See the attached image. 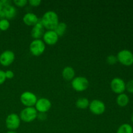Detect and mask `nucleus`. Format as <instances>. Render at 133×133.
I'll list each match as a JSON object with an SVG mask.
<instances>
[{
	"mask_svg": "<svg viewBox=\"0 0 133 133\" xmlns=\"http://www.w3.org/2000/svg\"><path fill=\"white\" fill-rule=\"evenodd\" d=\"M40 20L44 28L48 29V30H54L59 23L58 14L53 10L45 12L42 18H40Z\"/></svg>",
	"mask_w": 133,
	"mask_h": 133,
	"instance_id": "f257e3e1",
	"label": "nucleus"
},
{
	"mask_svg": "<svg viewBox=\"0 0 133 133\" xmlns=\"http://www.w3.org/2000/svg\"><path fill=\"white\" fill-rule=\"evenodd\" d=\"M118 61L122 64L130 66L133 64V53L129 49H122L117 55Z\"/></svg>",
	"mask_w": 133,
	"mask_h": 133,
	"instance_id": "f03ea898",
	"label": "nucleus"
},
{
	"mask_svg": "<svg viewBox=\"0 0 133 133\" xmlns=\"http://www.w3.org/2000/svg\"><path fill=\"white\" fill-rule=\"evenodd\" d=\"M38 112L35 107H28L23 109L21 111L19 114V118L23 122H31L35 120L37 118Z\"/></svg>",
	"mask_w": 133,
	"mask_h": 133,
	"instance_id": "7ed1b4c3",
	"label": "nucleus"
},
{
	"mask_svg": "<svg viewBox=\"0 0 133 133\" xmlns=\"http://www.w3.org/2000/svg\"><path fill=\"white\" fill-rule=\"evenodd\" d=\"M89 86V81L83 76L75 77L71 81V87L77 92H83L86 90Z\"/></svg>",
	"mask_w": 133,
	"mask_h": 133,
	"instance_id": "20e7f679",
	"label": "nucleus"
},
{
	"mask_svg": "<svg viewBox=\"0 0 133 133\" xmlns=\"http://www.w3.org/2000/svg\"><path fill=\"white\" fill-rule=\"evenodd\" d=\"M29 49L33 55L39 56L45 51V44L41 39H34L30 44Z\"/></svg>",
	"mask_w": 133,
	"mask_h": 133,
	"instance_id": "39448f33",
	"label": "nucleus"
},
{
	"mask_svg": "<svg viewBox=\"0 0 133 133\" xmlns=\"http://www.w3.org/2000/svg\"><path fill=\"white\" fill-rule=\"evenodd\" d=\"M37 97L32 92L25 91L23 92L20 96V101L26 107H33L37 101Z\"/></svg>",
	"mask_w": 133,
	"mask_h": 133,
	"instance_id": "423d86ee",
	"label": "nucleus"
},
{
	"mask_svg": "<svg viewBox=\"0 0 133 133\" xmlns=\"http://www.w3.org/2000/svg\"><path fill=\"white\" fill-rule=\"evenodd\" d=\"M21 119L19 116L16 113H11L9 114L5 119V124L6 128L10 131L17 129L20 125Z\"/></svg>",
	"mask_w": 133,
	"mask_h": 133,
	"instance_id": "0eeeda50",
	"label": "nucleus"
},
{
	"mask_svg": "<svg viewBox=\"0 0 133 133\" xmlns=\"http://www.w3.org/2000/svg\"><path fill=\"white\" fill-rule=\"evenodd\" d=\"M110 88L114 93L120 94L126 90V83L122 78L114 77L110 82Z\"/></svg>",
	"mask_w": 133,
	"mask_h": 133,
	"instance_id": "6e6552de",
	"label": "nucleus"
},
{
	"mask_svg": "<svg viewBox=\"0 0 133 133\" xmlns=\"http://www.w3.org/2000/svg\"><path fill=\"white\" fill-rule=\"evenodd\" d=\"M89 109L93 114L96 115H101L105 111L106 107L102 101L99 99H94L89 104Z\"/></svg>",
	"mask_w": 133,
	"mask_h": 133,
	"instance_id": "1a4fd4ad",
	"label": "nucleus"
},
{
	"mask_svg": "<svg viewBox=\"0 0 133 133\" xmlns=\"http://www.w3.org/2000/svg\"><path fill=\"white\" fill-rule=\"evenodd\" d=\"M51 107V102L50 100L48 98L42 97L37 99L35 108L37 110V112L45 113L49 111Z\"/></svg>",
	"mask_w": 133,
	"mask_h": 133,
	"instance_id": "9d476101",
	"label": "nucleus"
},
{
	"mask_svg": "<svg viewBox=\"0 0 133 133\" xmlns=\"http://www.w3.org/2000/svg\"><path fill=\"white\" fill-rule=\"evenodd\" d=\"M14 59H15V55L11 50H5L0 55V64L2 66H9L14 62Z\"/></svg>",
	"mask_w": 133,
	"mask_h": 133,
	"instance_id": "9b49d317",
	"label": "nucleus"
},
{
	"mask_svg": "<svg viewBox=\"0 0 133 133\" xmlns=\"http://www.w3.org/2000/svg\"><path fill=\"white\" fill-rule=\"evenodd\" d=\"M43 41L48 45H54L58 42L59 36L55 32L54 30H48L43 35Z\"/></svg>",
	"mask_w": 133,
	"mask_h": 133,
	"instance_id": "f8f14e48",
	"label": "nucleus"
},
{
	"mask_svg": "<svg viewBox=\"0 0 133 133\" xmlns=\"http://www.w3.org/2000/svg\"><path fill=\"white\" fill-rule=\"evenodd\" d=\"M44 32V27L43 26L40 19H38L37 23L33 25L31 29V36L35 39H40V38L43 36Z\"/></svg>",
	"mask_w": 133,
	"mask_h": 133,
	"instance_id": "ddd939ff",
	"label": "nucleus"
},
{
	"mask_svg": "<svg viewBox=\"0 0 133 133\" xmlns=\"http://www.w3.org/2000/svg\"><path fill=\"white\" fill-rule=\"evenodd\" d=\"M37 15L33 12H27L23 17V22L27 25H35L38 21Z\"/></svg>",
	"mask_w": 133,
	"mask_h": 133,
	"instance_id": "4468645a",
	"label": "nucleus"
},
{
	"mask_svg": "<svg viewBox=\"0 0 133 133\" xmlns=\"http://www.w3.org/2000/svg\"><path fill=\"white\" fill-rule=\"evenodd\" d=\"M3 11L5 14V16L6 19H11L16 17L17 14V9L13 5H10L9 6H5L3 8Z\"/></svg>",
	"mask_w": 133,
	"mask_h": 133,
	"instance_id": "2eb2a0df",
	"label": "nucleus"
},
{
	"mask_svg": "<svg viewBox=\"0 0 133 133\" xmlns=\"http://www.w3.org/2000/svg\"><path fill=\"white\" fill-rule=\"evenodd\" d=\"M75 70L71 66H66L62 71V75L67 81L72 80L75 77Z\"/></svg>",
	"mask_w": 133,
	"mask_h": 133,
	"instance_id": "dca6fc26",
	"label": "nucleus"
},
{
	"mask_svg": "<svg viewBox=\"0 0 133 133\" xmlns=\"http://www.w3.org/2000/svg\"><path fill=\"white\" fill-rule=\"evenodd\" d=\"M116 103L119 107H126L129 103V97L128 95L124 93L118 94L116 97Z\"/></svg>",
	"mask_w": 133,
	"mask_h": 133,
	"instance_id": "f3484780",
	"label": "nucleus"
},
{
	"mask_svg": "<svg viewBox=\"0 0 133 133\" xmlns=\"http://www.w3.org/2000/svg\"><path fill=\"white\" fill-rule=\"evenodd\" d=\"M67 29V25L64 22H59L54 29V31L58 36H62L64 35Z\"/></svg>",
	"mask_w": 133,
	"mask_h": 133,
	"instance_id": "a211bd4d",
	"label": "nucleus"
},
{
	"mask_svg": "<svg viewBox=\"0 0 133 133\" xmlns=\"http://www.w3.org/2000/svg\"><path fill=\"white\" fill-rule=\"evenodd\" d=\"M90 101L86 97H79L77 100L76 101L75 105H76L77 107L81 109H85L87 107H89Z\"/></svg>",
	"mask_w": 133,
	"mask_h": 133,
	"instance_id": "6ab92c4d",
	"label": "nucleus"
},
{
	"mask_svg": "<svg viewBox=\"0 0 133 133\" xmlns=\"http://www.w3.org/2000/svg\"><path fill=\"white\" fill-rule=\"evenodd\" d=\"M116 133H133V127L129 123H123L118 127Z\"/></svg>",
	"mask_w": 133,
	"mask_h": 133,
	"instance_id": "aec40b11",
	"label": "nucleus"
},
{
	"mask_svg": "<svg viewBox=\"0 0 133 133\" xmlns=\"http://www.w3.org/2000/svg\"><path fill=\"white\" fill-rule=\"evenodd\" d=\"M10 27V22L7 19L5 18L0 20V31H6Z\"/></svg>",
	"mask_w": 133,
	"mask_h": 133,
	"instance_id": "412c9836",
	"label": "nucleus"
},
{
	"mask_svg": "<svg viewBox=\"0 0 133 133\" xmlns=\"http://www.w3.org/2000/svg\"><path fill=\"white\" fill-rule=\"evenodd\" d=\"M107 62L109 64H115L118 62V58H117L116 56L114 55H110L107 57Z\"/></svg>",
	"mask_w": 133,
	"mask_h": 133,
	"instance_id": "4be33fe9",
	"label": "nucleus"
},
{
	"mask_svg": "<svg viewBox=\"0 0 133 133\" xmlns=\"http://www.w3.org/2000/svg\"><path fill=\"white\" fill-rule=\"evenodd\" d=\"M14 3L15 4L16 6H20V7H23V6H25L28 3L27 0H14Z\"/></svg>",
	"mask_w": 133,
	"mask_h": 133,
	"instance_id": "5701e85b",
	"label": "nucleus"
},
{
	"mask_svg": "<svg viewBox=\"0 0 133 133\" xmlns=\"http://www.w3.org/2000/svg\"><path fill=\"white\" fill-rule=\"evenodd\" d=\"M126 90L129 93L133 94V79L129 81L126 83Z\"/></svg>",
	"mask_w": 133,
	"mask_h": 133,
	"instance_id": "b1692460",
	"label": "nucleus"
},
{
	"mask_svg": "<svg viewBox=\"0 0 133 133\" xmlns=\"http://www.w3.org/2000/svg\"><path fill=\"white\" fill-rule=\"evenodd\" d=\"M6 77H5V72L3 70H0V85L4 83L6 81Z\"/></svg>",
	"mask_w": 133,
	"mask_h": 133,
	"instance_id": "393cba45",
	"label": "nucleus"
},
{
	"mask_svg": "<svg viewBox=\"0 0 133 133\" xmlns=\"http://www.w3.org/2000/svg\"><path fill=\"white\" fill-rule=\"evenodd\" d=\"M5 77H6V79H12L14 77V74L12 70H6L5 71Z\"/></svg>",
	"mask_w": 133,
	"mask_h": 133,
	"instance_id": "a878e982",
	"label": "nucleus"
},
{
	"mask_svg": "<svg viewBox=\"0 0 133 133\" xmlns=\"http://www.w3.org/2000/svg\"><path fill=\"white\" fill-rule=\"evenodd\" d=\"M28 3L32 6H38L41 3V0H29Z\"/></svg>",
	"mask_w": 133,
	"mask_h": 133,
	"instance_id": "bb28decb",
	"label": "nucleus"
},
{
	"mask_svg": "<svg viewBox=\"0 0 133 133\" xmlns=\"http://www.w3.org/2000/svg\"><path fill=\"white\" fill-rule=\"evenodd\" d=\"M37 118H38L40 120L44 121L47 119V115L45 114V113L39 112V114H38L37 115Z\"/></svg>",
	"mask_w": 133,
	"mask_h": 133,
	"instance_id": "cd10ccee",
	"label": "nucleus"
},
{
	"mask_svg": "<svg viewBox=\"0 0 133 133\" xmlns=\"http://www.w3.org/2000/svg\"><path fill=\"white\" fill-rule=\"evenodd\" d=\"M1 2L3 5V7H5V6L11 5V1H9V0H1Z\"/></svg>",
	"mask_w": 133,
	"mask_h": 133,
	"instance_id": "c85d7f7f",
	"label": "nucleus"
},
{
	"mask_svg": "<svg viewBox=\"0 0 133 133\" xmlns=\"http://www.w3.org/2000/svg\"><path fill=\"white\" fill-rule=\"evenodd\" d=\"M5 14H4L3 11V10H1V11H0V20L3 19H5Z\"/></svg>",
	"mask_w": 133,
	"mask_h": 133,
	"instance_id": "c756f323",
	"label": "nucleus"
},
{
	"mask_svg": "<svg viewBox=\"0 0 133 133\" xmlns=\"http://www.w3.org/2000/svg\"><path fill=\"white\" fill-rule=\"evenodd\" d=\"M3 5H2V4H1V1H0V11L3 10Z\"/></svg>",
	"mask_w": 133,
	"mask_h": 133,
	"instance_id": "7c9ffc66",
	"label": "nucleus"
},
{
	"mask_svg": "<svg viewBox=\"0 0 133 133\" xmlns=\"http://www.w3.org/2000/svg\"><path fill=\"white\" fill-rule=\"evenodd\" d=\"M131 120L133 123V112H132V114H131Z\"/></svg>",
	"mask_w": 133,
	"mask_h": 133,
	"instance_id": "2f4dec72",
	"label": "nucleus"
},
{
	"mask_svg": "<svg viewBox=\"0 0 133 133\" xmlns=\"http://www.w3.org/2000/svg\"><path fill=\"white\" fill-rule=\"evenodd\" d=\"M6 133H17V132L14 131H8Z\"/></svg>",
	"mask_w": 133,
	"mask_h": 133,
	"instance_id": "473e14b6",
	"label": "nucleus"
},
{
	"mask_svg": "<svg viewBox=\"0 0 133 133\" xmlns=\"http://www.w3.org/2000/svg\"></svg>",
	"mask_w": 133,
	"mask_h": 133,
	"instance_id": "72a5a7b5",
	"label": "nucleus"
}]
</instances>
